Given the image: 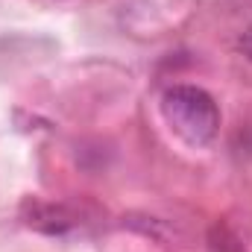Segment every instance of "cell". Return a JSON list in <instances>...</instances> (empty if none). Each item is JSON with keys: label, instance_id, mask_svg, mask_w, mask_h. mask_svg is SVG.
<instances>
[{"label": "cell", "instance_id": "5", "mask_svg": "<svg viewBox=\"0 0 252 252\" xmlns=\"http://www.w3.org/2000/svg\"><path fill=\"white\" fill-rule=\"evenodd\" d=\"M238 47H241V53L252 62V27H250V30H244V35L238 38Z\"/></svg>", "mask_w": 252, "mask_h": 252}, {"label": "cell", "instance_id": "6", "mask_svg": "<svg viewBox=\"0 0 252 252\" xmlns=\"http://www.w3.org/2000/svg\"><path fill=\"white\" fill-rule=\"evenodd\" d=\"M238 6H244V9H252V0H235Z\"/></svg>", "mask_w": 252, "mask_h": 252}, {"label": "cell", "instance_id": "3", "mask_svg": "<svg viewBox=\"0 0 252 252\" xmlns=\"http://www.w3.org/2000/svg\"><path fill=\"white\" fill-rule=\"evenodd\" d=\"M124 229H132L150 241H156L158 247L167 250H185L188 247V235L176 220L158 217V214H147V211H129L124 214Z\"/></svg>", "mask_w": 252, "mask_h": 252}, {"label": "cell", "instance_id": "2", "mask_svg": "<svg viewBox=\"0 0 252 252\" xmlns=\"http://www.w3.org/2000/svg\"><path fill=\"white\" fill-rule=\"evenodd\" d=\"M21 220L24 226H30L32 232L41 235H67L70 229L79 226V214L64 205V202H44V199H24L21 205Z\"/></svg>", "mask_w": 252, "mask_h": 252}, {"label": "cell", "instance_id": "1", "mask_svg": "<svg viewBox=\"0 0 252 252\" xmlns=\"http://www.w3.org/2000/svg\"><path fill=\"white\" fill-rule=\"evenodd\" d=\"M161 115L190 147H205L220 132V109L214 97L196 85H170L161 94Z\"/></svg>", "mask_w": 252, "mask_h": 252}, {"label": "cell", "instance_id": "4", "mask_svg": "<svg viewBox=\"0 0 252 252\" xmlns=\"http://www.w3.org/2000/svg\"><path fill=\"white\" fill-rule=\"evenodd\" d=\"M208 252H252V220L247 217H220L205 235Z\"/></svg>", "mask_w": 252, "mask_h": 252}]
</instances>
